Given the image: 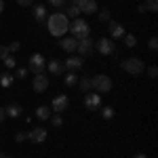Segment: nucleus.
I'll return each instance as SVG.
<instances>
[{"label":"nucleus","mask_w":158,"mask_h":158,"mask_svg":"<svg viewBox=\"0 0 158 158\" xmlns=\"http://www.w3.org/2000/svg\"><path fill=\"white\" fill-rule=\"evenodd\" d=\"M47 27H49V32L53 36L63 38V34H65L68 27H70V21H68V17H65L63 13H53V15L47 17Z\"/></svg>","instance_id":"nucleus-1"},{"label":"nucleus","mask_w":158,"mask_h":158,"mask_svg":"<svg viewBox=\"0 0 158 158\" xmlns=\"http://www.w3.org/2000/svg\"><path fill=\"white\" fill-rule=\"evenodd\" d=\"M68 30L72 32V38H76V40L89 38V32H91V27H89V23H86L85 19H74Z\"/></svg>","instance_id":"nucleus-2"},{"label":"nucleus","mask_w":158,"mask_h":158,"mask_svg":"<svg viewBox=\"0 0 158 158\" xmlns=\"http://www.w3.org/2000/svg\"><path fill=\"white\" fill-rule=\"evenodd\" d=\"M91 89H95V93H108L112 91V78L106 74H97L95 78H91Z\"/></svg>","instance_id":"nucleus-3"},{"label":"nucleus","mask_w":158,"mask_h":158,"mask_svg":"<svg viewBox=\"0 0 158 158\" xmlns=\"http://www.w3.org/2000/svg\"><path fill=\"white\" fill-rule=\"evenodd\" d=\"M122 70L129 74H133V76H139V74L146 70V63L139 59V57H129V59L122 61Z\"/></svg>","instance_id":"nucleus-4"},{"label":"nucleus","mask_w":158,"mask_h":158,"mask_svg":"<svg viewBox=\"0 0 158 158\" xmlns=\"http://www.w3.org/2000/svg\"><path fill=\"white\" fill-rule=\"evenodd\" d=\"M27 63H30V65H27V70L34 74V76H36V74H44V65H47V63H44V55L34 53V55L30 57Z\"/></svg>","instance_id":"nucleus-5"},{"label":"nucleus","mask_w":158,"mask_h":158,"mask_svg":"<svg viewBox=\"0 0 158 158\" xmlns=\"http://www.w3.org/2000/svg\"><path fill=\"white\" fill-rule=\"evenodd\" d=\"M68 106H70L68 95H57V97L53 99V103H51V112H53V114H63V112L68 110Z\"/></svg>","instance_id":"nucleus-6"},{"label":"nucleus","mask_w":158,"mask_h":158,"mask_svg":"<svg viewBox=\"0 0 158 158\" xmlns=\"http://www.w3.org/2000/svg\"><path fill=\"white\" fill-rule=\"evenodd\" d=\"M76 51H78V55H80V57H86V55H91V53L95 51V42H93L91 38H82V40H78Z\"/></svg>","instance_id":"nucleus-7"},{"label":"nucleus","mask_w":158,"mask_h":158,"mask_svg":"<svg viewBox=\"0 0 158 158\" xmlns=\"http://www.w3.org/2000/svg\"><path fill=\"white\" fill-rule=\"evenodd\" d=\"M95 49H97L101 55H112V53H114V40H110V38H99L97 42H95Z\"/></svg>","instance_id":"nucleus-8"},{"label":"nucleus","mask_w":158,"mask_h":158,"mask_svg":"<svg viewBox=\"0 0 158 158\" xmlns=\"http://www.w3.org/2000/svg\"><path fill=\"white\" fill-rule=\"evenodd\" d=\"M32 89H34L36 93H44V91L49 89V78H47L44 74H36L34 80H32Z\"/></svg>","instance_id":"nucleus-9"},{"label":"nucleus","mask_w":158,"mask_h":158,"mask_svg":"<svg viewBox=\"0 0 158 158\" xmlns=\"http://www.w3.org/2000/svg\"><path fill=\"white\" fill-rule=\"evenodd\" d=\"M82 63H85V61H82L80 55H72L70 59L63 63V70H68V72H78V70L82 68Z\"/></svg>","instance_id":"nucleus-10"},{"label":"nucleus","mask_w":158,"mask_h":158,"mask_svg":"<svg viewBox=\"0 0 158 158\" xmlns=\"http://www.w3.org/2000/svg\"><path fill=\"white\" fill-rule=\"evenodd\" d=\"M47 135H49V133H47L42 127H36V129H32V131L27 133V139L34 141V143H42V141L47 139Z\"/></svg>","instance_id":"nucleus-11"},{"label":"nucleus","mask_w":158,"mask_h":158,"mask_svg":"<svg viewBox=\"0 0 158 158\" xmlns=\"http://www.w3.org/2000/svg\"><path fill=\"white\" fill-rule=\"evenodd\" d=\"M85 106H86V110H97L101 106L99 93H85Z\"/></svg>","instance_id":"nucleus-12"},{"label":"nucleus","mask_w":158,"mask_h":158,"mask_svg":"<svg viewBox=\"0 0 158 158\" xmlns=\"http://www.w3.org/2000/svg\"><path fill=\"white\" fill-rule=\"evenodd\" d=\"M32 15H34V19H36L38 23H44V21H47V17H49V11H47V6H44V4H36V6L32 9Z\"/></svg>","instance_id":"nucleus-13"},{"label":"nucleus","mask_w":158,"mask_h":158,"mask_svg":"<svg viewBox=\"0 0 158 158\" xmlns=\"http://www.w3.org/2000/svg\"><path fill=\"white\" fill-rule=\"evenodd\" d=\"M59 47L63 51H65V53H74V51H76V47H78V40H76V38H59Z\"/></svg>","instance_id":"nucleus-14"},{"label":"nucleus","mask_w":158,"mask_h":158,"mask_svg":"<svg viewBox=\"0 0 158 158\" xmlns=\"http://www.w3.org/2000/svg\"><path fill=\"white\" fill-rule=\"evenodd\" d=\"M78 9L80 13H97V2L95 0H80V4H78Z\"/></svg>","instance_id":"nucleus-15"},{"label":"nucleus","mask_w":158,"mask_h":158,"mask_svg":"<svg viewBox=\"0 0 158 158\" xmlns=\"http://www.w3.org/2000/svg\"><path fill=\"white\" fill-rule=\"evenodd\" d=\"M108 23H110L108 30H110V34H112V38H122L124 36V27H122L118 21H112V19H110Z\"/></svg>","instance_id":"nucleus-16"},{"label":"nucleus","mask_w":158,"mask_h":158,"mask_svg":"<svg viewBox=\"0 0 158 158\" xmlns=\"http://www.w3.org/2000/svg\"><path fill=\"white\" fill-rule=\"evenodd\" d=\"M4 114H6V116H11V118H17V116H21V114H23V108H21L19 103H9V106L4 108Z\"/></svg>","instance_id":"nucleus-17"},{"label":"nucleus","mask_w":158,"mask_h":158,"mask_svg":"<svg viewBox=\"0 0 158 158\" xmlns=\"http://www.w3.org/2000/svg\"><path fill=\"white\" fill-rule=\"evenodd\" d=\"M47 65H49V72L55 74V76H61V74L65 72V70H63V63H61L59 59H51Z\"/></svg>","instance_id":"nucleus-18"},{"label":"nucleus","mask_w":158,"mask_h":158,"mask_svg":"<svg viewBox=\"0 0 158 158\" xmlns=\"http://www.w3.org/2000/svg\"><path fill=\"white\" fill-rule=\"evenodd\" d=\"M36 118L38 120H49L51 118V108L49 106H40V108L36 110Z\"/></svg>","instance_id":"nucleus-19"},{"label":"nucleus","mask_w":158,"mask_h":158,"mask_svg":"<svg viewBox=\"0 0 158 158\" xmlns=\"http://www.w3.org/2000/svg\"><path fill=\"white\" fill-rule=\"evenodd\" d=\"M78 89H80L82 93H89V91H91V78H86V76L78 78Z\"/></svg>","instance_id":"nucleus-20"},{"label":"nucleus","mask_w":158,"mask_h":158,"mask_svg":"<svg viewBox=\"0 0 158 158\" xmlns=\"http://www.w3.org/2000/svg\"><path fill=\"white\" fill-rule=\"evenodd\" d=\"M63 82H65L68 86H76V85H78V76H76V72H68Z\"/></svg>","instance_id":"nucleus-21"},{"label":"nucleus","mask_w":158,"mask_h":158,"mask_svg":"<svg viewBox=\"0 0 158 158\" xmlns=\"http://www.w3.org/2000/svg\"><path fill=\"white\" fill-rule=\"evenodd\" d=\"M122 40H124V47H129V49L137 47V38H135L133 34H124V36H122Z\"/></svg>","instance_id":"nucleus-22"},{"label":"nucleus","mask_w":158,"mask_h":158,"mask_svg":"<svg viewBox=\"0 0 158 158\" xmlns=\"http://www.w3.org/2000/svg\"><path fill=\"white\" fill-rule=\"evenodd\" d=\"M13 74H9V72H4V74H0V85L2 86H11L13 85Z\"/></svg>","instance_id":"nucleus-23"},{"label":"nucleus","mask_w":158,"mask_h":158,"mask_svg":"<svg viewBox=\"0 0 158 158\" xmlns=\"http://www.w3.org/2000/svg\"><path fill=\"white\" fill-rule=\"evenodd\" d=\"M78 13H80V9H78V6H74V4H70V6L65 9L63 15H65V17H72V19H78Z\"/></svg>","instance_id":"nucleus-24"},{"label":"nucleus","mask_w":158,"mask_h":158,"mask_svg":"<svg viewBox=\"0 0 158 158\" xmlns=\"http://www.w3.org/2000/svg\"><path fill=\"white\" fill-rule=\"evenodd\" d=\"M143 6H146L148 13H156L158 11V0H146V4H143Z\"/></svg>","instance_id":"nucleus-25"},{"label":"nucleus","mask_w":158,"mask_h":158,"mask_svg":"<svg viewBox=\"0 0 158 158\" xmlns=\"http://www.w3.org/2000/svg\"><path fill=\"white\" fill-rule=\"evenodd\" d=\"M51 124H53V127H61V124H63V116H61V114H51Z\"/></svg>","instance_id":"nucleus-26"},{"label":"nucleus","mask_w":158,"mask_h":158,"mask_svg":"<svg viewBox=\"0 0 158 158\" xmlns=\"http://www.w3.org/2000/svg\"><path fill=\"white\" fill-rule=\"evenodd\" d=\"M110 19H112V15H110V11H108V9H101V11H99V21L108 23Z\"/></svg>","instance_id":"nucleus-27"},{"label":"nucleus","mask_w":158,"mask_h":158,"mask_svg":"<svg viewBox=\"0 0 158 158\" xmlns=\"http://www.w3.org/2000/svg\"><path fill=\"white\" fill-rule=\"evenodd\" d=\"M101 116H103L106 120H112V118H114V110H112V108H103Z\"/></svg>","instance_id":"nucleus-28"},{"label":"nucleus","mask_w":158,"mask_h":158,"mask_svg":"<svg viewBox=\"0 0 158 158\" xmlns=\"http://www.w3.org/2000/svg\"><path fill=\"white\" fill-rule=\"evenodd\" d=\"M148 49H150V51H156L158 49V38L156 36H152L150 40H148Z\"/></svg>","instance_id":"nucleus-29"},{"label":"nucleus","mask_w":158,"mask_h":158,"mask_svg":"<svg viewBox=\"0 0 158 158\" xmlns=\"http://www.w3.org/2000/svg\"><path fill=\"white\" fill-rule=\"evenodd\" d=\"M51 6H55V9H63L65 6V0H47Z\"/></svg>","instance_id":"nucleus-30"},{"label":"nucleus","mask_w":158,"mask_h":158,"mask_svg":"<svg viewBox=\"0 0 158 158\" xmlns=\"http://www.w3.org/2000/svg\"><path fill=\"white\" fill-rule=\"evenodd\" d=\"M9 55H11V53H9V47H4V44H0V59L4 61L6 57H9Z\"/></svg>","instance_id":"nucleus-31"},{"label":"nucleus","mask_w":158,"mask_h":158,"mask_svg":"<svg viewBox=\"0 0 158 158\" xmlns=\"http://www.w3.org/2000/svg\"><path fill=\"white\" fill-rule=\"evenodd\" d=\"M4 65H6V68H9V70H13V68H15V65H17V61L13 59L11 55H9V57H6V59H4Z\"/></svg>","instance_id":"nucleus-32"},{"label":"nucleus","mask_w":158,"mask_h":158,"mask_svg":"<svg viewBox=\"0 0 158 158\" xmlns=\"http://www.w3.org/2000/svg\"><path fill=\"white\" fill-rule=\"evenodd\" d=\"M25 139H27V133H23V131L15 135V141H17V143H21V141H25Z\"/></svg>","instance_id":"nucleus-33"},{"label":"nucleus","mask_w":158,"mask_h":158,"mask_svg":"<svg viewBox=\"0 0 158 158\" xmlns=\"http://www.w3.org/2000/svg\"><path fill=\"white\" fill-rule=\"evenodd\" d=\"M21 49V44H19V42H17V40H15V42H11V44H9V53H15V51H19Z\"/></svg>","instance_id":"nucleus-34"},{"label":"nucleus","mask_w":158,"mask_h":158,"mask_svg":"<svg viewBox=\"0 0 158 158\" xmlns=\"http://www.w3.org/2000/svg\"><path fill=\"white\" fill-rule=\"evenodd\" d=\"M148 76H150V78H156V76H158V68H156V65H152V68L148 70Z\"/></svg>","instance_id":"nucleus-35"},{"label":"nucleus","mask_w":158,"mask_h":158,"mask_svg":"<svg viewBox=\"0 0 158 158\" xmlns=\"http://www.w3.org/2000/svg\"><path fill=\"white\" fill-rule=\"evenodd\" d=\"M32 2H34V0H17L19 6H32Z\"/></svg>","instance_id":"nucleus-36"},{"label":"nucleus","mask_w":158,"mask_h":158,"mask_svg":"<svg viewBox=\"0 0 158 158\" xmlns=\"http://www.w3.org/2000/svg\"><path fill=\"white\" fill-rule=\"evenodd\" d=\"M17 76H19V78H25V76H27V70H25V68H19V70H17Z\"/></svg>","instance_id":"nucleus-37"},{"label":"nucleus","mask_w":158,"mask_h":158,"mask_svg":"<svg viewBox=\"0 0 158 158\" xmlns=\"http://www.w3.org/2000/svg\"><path fill=\"white\" fill-rule=\"evenodd\" d=\"M4 118H6V114H4V108H0V122L4 120Z\"/></svg>","instance_id":"nucleus-38"},{"label":"nucleus","mask_w":158,"mask_h":158,"mask_svg":"<svg viewBox=\"0 0 158 158\" xmlns=\"http://www.w3.org/2000/svg\"><path fill=\"white\" fill-rule=\"evenodd\" d=\"M4 11V0H0V13Z\"/></svg>","instance_id":"nucleus-39"},{"label":"nucleus","mask_w":158,"mask_h":158,"mask_svg":"<svg viewBox=\"0 0 158 158\" xmlns=\"http://www.w3.org/2000/svg\"><path fill=\"white\" fill-rule=\"evenodd\" d=\"M135 158H148L146 154H135Z\"/></svg>","instance_id":"nucleus-40"},{"label":"nucleus","mask_w":158,"mask_h":158,"mask_svg":"<svg viewBox=\"0 0 158 158\" xmlns=\"http://www.w3.org/2000/svg\"><path fill=\"white\" fill-rule=\"evenodd\" d=\"M0 158H13V156H6V154H2V152H0Z\"/></svg>","instance_id":"nucleus-41"},{"label":"nucleus","mask_w":158,"mask_h":158,"mask_svg":"<svg viewBox=\"0 0 158 158\" xmlns=\"http://www.w3.org/2000/svg\"><path fill=\"white\" fill-rule=\"evenodd\" d=\"M143 2H146V0H143Z\"/></svg>","instance_id":"nucleus-42"}]
</instances>
